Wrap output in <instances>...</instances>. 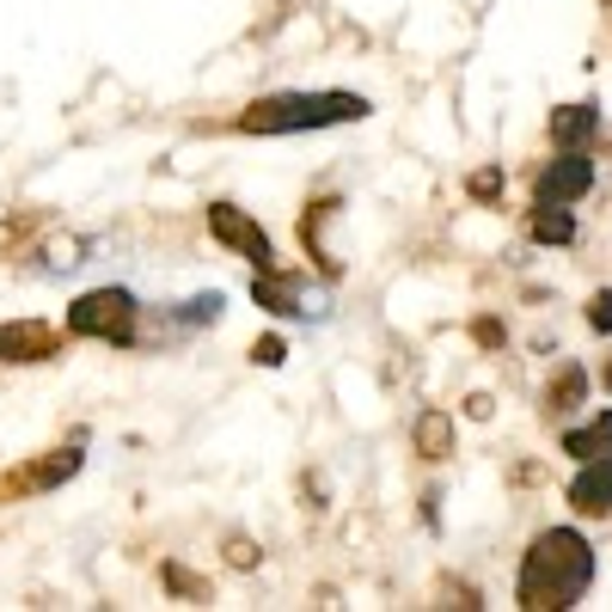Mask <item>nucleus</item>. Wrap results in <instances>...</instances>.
<instances>
[{
	"label": "nucleus",
	"mask_w": 612,
	"mask_h": 612,
	"mask_svg": "<svg viewBox=\"0 0 612 612\" xmlns=\"http://www.w3.org/2000/svg\"><path fill=\"white\" fill-rule=\"evenodd\" d=\"M595 581V551L576 527H551L533 539L527 564H520V607H576Z\"/></svg>",
	"instance_id": "1"
},
{
	"label": "nucleus",
	"mask_w": 612,
	"mask_h": 612,
	"mask_svg": "<svg viewBox=\"0 0 612 612\" xmlns=\"http://www.w3.org/2000/svg\"><path fill=\"white\" fill-rule=\"evenodd\" d=\"M355 117H367V98H355V92H282V98L251 105L239 122L251 136H294V129H325V122Z\"/></svg>",
	"instance_id": "2"
},
{
	"label": "nucleus",
	"mask_w": 612,
	"mask_h": 612,
	"mask_svg": "<svg viewBox=\"0 0 612 612\" xmlns=\"http://www.w3.org/2000/svg\"><path fill=\"white\" fill-rule=\"evenodd\" d=\"M129 319H136V301L122 289H98L86 294V301H74V313H68V325H74L80 337H129Z\"/></svg>",
	"instance_id": "3"
},
{
	"label": "nucleus",
	"mask_w": 612,
	"mask_h": 612,
	"mask_svg": "<svg viewBox=\"0 0 612 612\" xmlns=\"http://www.w3.org/2000/svg\"><path fill=\"white\" fill-rule=\"evenodd\" d=\"M209 233H214L221 245H233V251H245V258L258 263V270H270V263H275L270 233H263L258 221H251V214H239L233 202H214V209H209Z\"/></svg>",
	"instance_id": "4"
},
{
	"label": "nucleus",
	"mask_w": 612,
	"mask_h": 612,
	"mask_svg": "<svg viewBox=\"0 0 612 612\" xmlns=\"http://www.w3.org/2000/svg\"><path fill=\"white\" fill-rule=\"evenodd\" d=\"M588 184H595V160L581 148H564V160H551V166L539 172V202L564 209V202L588 197Z\"/></svg>",
	"instance_id": "5"
},
{
	"label": "nucleus",
	"mask_w": 612,
	"mask_h": 612,
	"mask_svg": "<svg viewBox=\"0 0 612 612\" xmlns=\"http://www.w3.org/2000/svg\"><path fill=\"white\" fill-rule=\"evenodd\" d=\"M569 503H576V515H607L612 508V454H595L581 466L576 484H569Z\"/></svg>",
	"instance_id": "6"
},
{
	"label": "nucleus",
	"mask_w": 612,
	"mask_h": 612,
	"mask_svg": "<svg viewBox=\"0 0 612 612\" xmlns=\"http://www.w3.org/2000/svg\"><path fill=\"white\" fill-rule=\"evenodd\" d=\"M595 129H600V110H588V105L551 110V141H557V148H588V141H595Z\"/></svg>",
	"instance_id": "7"
},
{
	"label": "nucleus",
	"mask_w": 612,
	"mask_h": 612,
	"mask_svg": "<svg viewBox=\"0 0 612 612\" xmlns=\"http://www.w3.org/2000/svg\"><path fill=\"white\" fill-rule=\"evenodd\" d=\"M416 454H423V459H447V454H454V416H447V411H423V416H416Z\"/></svg>",
	"instance_id": "8"
},
{
	"label": "nucleus",
	"mask_w": 612,
	"mask_h": 612,
	"mask_svg": "<svg viewBox=\"0 0 612 612\" xmlns=\"http://www.w3.org/2000/svg\"><path fill=\"white\" fill-rule=\"evenodd\" d=\"M0 350L13 362H37V355H49V331L44 325H0Z\"/></svg>",
	"instance_id": "9"
},
{
	"label": "nucleus",
	"mask_w": 612,
	"mask_h": 612,
	"mask_svg": "<svg viewBox=\"0 0 612 612\" xmlns=\"http://www.w3.org/2000/svg\"><path fill=\"white\" fill-rule=\"evenodd\" d=\"M564 454H576V459H595V454H612V411L600 416L595 428H569L564 435Z\"/></svg>",
	"instance_id": "10"
},
{
	"label": "nucleus",
	"mask_w": 612,
	"mask_h": 612,
	"mask_svg": "<svg viewBox=\"0 0 612 612\" xmlns=\"http://www.w3.org/2000/svg\"><path fill=\"white\" fill-rule=\"evenodd\" d=\"M581 392H588V374H581V367H564V374L551 380V392H545V411L569 416V411L581 404Z\"/></svg>",
	"instance_id": "11"
},
{
	"label": "nucleus",
	"mask_w": 612,
	"mask_h": 612,
	"mask_svg": "<svg viewBox=\"0 0 612 612\" xmlns=\"http://www.w3.org/2000/svg\"><path fill=\"white\" fill-rule=\"evenodd\" d=\"M533 239H545V245H569V239H576V221H569L564 209L539 202V214H533Z\"/></svg>",
	"instance_id": "12"
},
{
	"label": "nucleus",
	"mask_w": 612,
	"mask_h": 612,
	"mask_svg": "<svg viewBox=\"0 0 612 612\" xmlns=\"http://www.w3.org/2000/svg\"><path fill=\"white\" fill-rule=\"evenodd\" d=\"M588 325H595V331H612V289L588 301Z\"/></svg>",
	"instance_id": "13"
},
{
	"label": "nucleus",
	"mask_w": 612,
	"mask_h": 612,
	"mask_svg": "<svg viewBox=\"0 0 612 612\" xmlns=\"http://www.w3.org/2000/svg\"><path fill=\"white\" fill-rule=\"evenodd\" d=\"M496 190H503V172H490V166H484V172H472V197H478V202H490Z\"/></svg>",
	"instance_id": "14"
},
{
	"label": "nucleus",
	"mask_w": 612,
	"mask_h": 612,
	"mask_svg": "<svg viewBox=\"0 0 612 612\" xmlns=\"http://www.w3.org/2000/svg\"><path fill=\"white\" fill-rule=\"evenodd\" d=\"M282 355H289V350H282V337H263L258 350H251V362H263V367H282Z\"/></svg>",
	"instance_id": "15"
}]
</instances>
